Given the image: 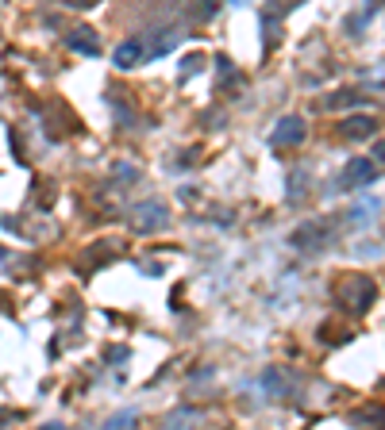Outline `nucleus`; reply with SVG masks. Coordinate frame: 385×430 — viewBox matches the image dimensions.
Here are the masks:
<instances>
[{
  "instance_id": "nucleus-1",
  "label": "nucleus",
  "mask_w": 385,
  "mask_h": 430,
  "mask_svg": "<svg viewBox=\"0 0 385 430\" xmlns=\"http://www.w3.org/2000/svg\"><path fill=\"white\" fill-rule=\"evenodd\" d=\"M374 300H378V289H374V281L362 273H347V276H339V284H335V303H343V308L354 311V315L370 311Z\"/></svg>"
},
{
  "instance_id": "nucleus-2",
  "label": "nucleus",
  "mask_w": 385,
  "mask_h": 430,
  "mask_svg": "<svg viewBox=\"0 0 385 430\" xmlns=\"http://www.w3.org/2000/svg\"><path fill=\"white\" fill-rule=\"evenodd\" d=\"M131 227L139 235H154V231H166L170 227V208L162 200H143V204L131 208Z\"/></svg>"
},
{
  "instance_id": "nucleus-3",
  "label": "nucleus",
  "mask_w": 385,
  "mask_h": 430,
  "mask_svg": "<svg viewBox=\"0 0 385 430\" xmlns=\"http://www.w3.org/2000/svg\"><path fill=\"white\" fill-rule=\"evenodd\" d=\"M374 181H378V161H370V158H351V161L343 166L339 181H335V188H339V193H351V188L374 185Z\"/></svg>"
},
{
  "instance_id": "nucleus-4",
  "label": "nucleus",
  "mask_w": 385,
  "mask_h": 430,
  "mask_svg": "<svg viewBox=\"0 0 385 430\" xmlns=\"http://www.w3.org/2000/svg\"><path fill=\"white\" fill-rule=\"evenodd\" d=\"M305 135H308V127L300 116H281L274 123V131H270V142H274V146H300Z\"/></svg>"
},
{
  "instance_id": "nucleus-5",
  "label": "nucleus",
  "mask_w": 385,
  "mask_h": 430,
  "mask_svg": "<svg viewBox=\"0 0 385 430\" xmlns=\"http://www.w3.org/2000/svg\"><path fill=\"white\" fill-rule=\"evenodd\" d=\"M289 242H293V250H320V246H327V223L324 219L300 223L297 231L289 235Z\"/></svg>"
},
{
  "instance_id": "nucleus-6",
  "label": "nucleus",
  "mask_w": 385,
  "mask_h": 430,
  "mask_svg": "<svg viewBox=\"0 0 385 430\" xmlns=\"http://www.w3.org/2000/svg\"><path fill=\"white\" fill-rule=\"evenodd\" d=\"M262 392L274 396V399H285L289 392H293V380H289V372L281 365H270L266 372H262Z\"/></svg>"
},
{
  "instance_id": "nucleus-7",
  "label": "nucleus",
  "mask_w": 385,
  "mask_h": 430,
  "mask_svg": "<svg viewBox=\"0 0 385 430\" xmlns=\"http://www.w3.org/2000/svg\"><path fill=\"white\" fill-rule=\"evenodd\" d=\"M300 0H266L262 4V27L270 31V39H266V46L274 43V31H278V23H281V16L289 12V8H297Z\"/></svg>"
},
{
  "instance_id": "nucleus-8",
  "label": "nucleus",
  "mask_w": 385,
  "mask_h": 430,
  "mask_svg": "<svg viewBox=\"0 0 385 430\" xmlns=\"http://www.w3.org/2000/svg\"><path fill=\"white\" fill-rule=\"evenodd\" d=\"M65 43H70L78 54H85V58H97V54H100V39H97L93 27H73V31L65 35Z\"/></svg>"
},
{
  "instance_id": "nucleus-9",
  "label": "nucleus",
  "mask_w": 385,
  "mask_h": 430,
  "mask_svg": "<svg viewBox=\"0 0 385 430\" xmlns=\"http://www.w3.org/2000/svg\"><path fill=\"white\" fill-rule=\"evenodd\" d=\"M177 43H181V31L158 27V31H154V39H150V46H147V43H143V46H147V54H150V58H166V54H170Z\"/></svg>"
},
{
  "instance_id": "nucleus-10",
  "label": "nucleus",
  "mask_w": 385,
  "mask_h": 430,
  "mask_svg": "<svg viewBox=\"0 0 385 430\" xmlns=\"http://www.w3.org/2000/svg\"><path fill=\"white\" fill-rule=\"evenodd\" d=\"M374 131H378V119H374V116H351V119L339 123L343 139H370Z\"/></svg>"
},
{
  "instance_id": "nucleus-11",
  "label": "nucleus",
  "mask_w": 385,
  "mask_h": 430,
  "mask_svg": "<svg viewBox=\"0 0 385 430\" xmlns=\"http://www.w3.org/2000/svg\"><path fill=\"white\" fill-rule=\"evenodd\" d=\"M120 254H124V246H120L116 238H108L105 246H93V250L81 254V265H85V269H93V265H100V262H116Z\"/></svg>"
},
{
  "instance_id": "nucleus-12",
  "label": "nucleus",
  "mask_w": 385,
  "mask_h": 430,
  "mask_svg": "<svg viewBox=\"0 0 385 430\" xmlns=\"http://www.w3.org/2000/svg\"><path fill=\"white\" fill-rule=\"evenodd\" d=\"M105 100H108V108L116 112L120 127H131V123H135V112H131V104H127V97H124V92H120V85H108Z\"/></svg>"
},
{
  "instance_id": "nucleus-13",
  "label": "nucleus",
  "mask_w": 385,
  "mask_h": 430,
  "mask_svg": "<svg viewBox=\"0 0 385 430\" xmlns=\"http://www.w3.org/2000/svg\"><path fill=\"white\" fill-rule=\"evenodd\" d=\"M143 58H147L143 39H127V43H120V46H116V58H112V62H116L120 70H131V65L143 62Z\"/></svg>"
},
{
  "instance_id": "nucleus-14",
  "label": "nucleus",
  "mask_w": 385,
  "mask_h": 430,
  "mask_svg": "<svg viewBox=\"0 0 385 430\" xmlns=\"http://www.w3.org/2000/svg\"><path fill=\"white\" fill-rule=\"evenodd\" d=\"M362 104H366V92H354V89H343V92H332V97H324V108H327V112L362 108Z\"/></svg>"
},
{
  "instance_id": "nucleus-15",
  "label": "nucleus",
  "mask_w": 385,
  "mask_h": 430,
  "mask_svg": "<svg viewBox=\"0 0 385 430\" xmlns=\"http://www.w3.org/2000/svg\"><path fill=\"white\" fill-rule=\"evenodd\" d=\"M378 200H359V204L351 208V212H347V223L351 227H366V223H374V219H378Z\"/></svg>"
},
{
  "instance_id": "nucleus-16",
  "label": "nucleus",
  "mask_w": 385,
  "mask_h": 430,
  "mask_svg": "<svg viewBox=\"0 0 385 430\" xmlns=\"http://www.w3.org/2000/svg\"><path fill=\"white\" fill-rule=\"evenodd\" d=\"M305 193H308V169L300 166L289 173V200H305Z\"/></svg>"
},
{
  "instance_id": "nucleus-17",
  "label": "nucleus",
  "mask_w": 385,
  "mask_h": 430,
  "mask_svg": "<svg viewBox=\"0 0 385 430\" xmlns=\"http://www.w3.org/2000/svg\"><path fill=\"white\" fill-rule=\"evenodd\" d=\"M351 423L362 426V423H385V407H359L351 411Z\"/></svg>"
},
{
  "instance_id": "nucleus-18",
  "label": "nucleus",
  "mask_w": 385,
  "mask_h": 430,
  "mask_svg": "<svg viewBox=\"0 0 385 430\" xmlns=\"http://www.w3.org/2000/svg\"><path fill=\"white\" fill-rule=\"evenodd\" d=\"M196 70H204V54H185V62H181V73H177V77H181V81H189Z\"/></svg>"
},
{
  "instance_id": "nucleus-19",
  "label": "nucleus",
  "mask_w": 385,
  "mask_h": 430,
  "mask_svg": "<svg viewBox=\"0 0 385 430\" xmlns=\"http://www.w3.org/2000/svg\"><path fill=\"white\" fill-rule=\"evenodd\" d=\"M181 423H201V411H170L166 426H181Z\"/></svg>"
},
{
  "instance_id": "nucleus-20",
  "label": "nucleus",
  "mask_w": 385,
  "mask_h": 430,
  "mask_svg": "<svg viewBox=\"0 0 385 430\" xmlns=\"http://www.w3.org/2000/svg\"><path fill=\"white\" fill-rule=\"evenodd\" d=\"M216 73H220V89L228 85V77H236V70H231L228 58H216Z\"/></svg>"
},
{
  "instance_id": "nucleus-21",
  "label": "nucleus",
  "mask_w": 385,
  "mask_h": 430,
  "mask_svg": "<svg viewBox=\"0 0 385 430\" xmlns=\"http://www.w3.org/2000/svg\"><path fill=\"white\" fill-rule=\"evenodd\" d=\"M112 173L120 177V185H131V181L139 177V169H135V166H116V169H112Z\"/></svg>"
},
{
  "instance_id": "nucleus-22",
  "label": "nucleus",
  "mask_w": 385,
  "mask_h": 430,
  "mask_svg": "<svg viewBox=\"0 0 385 430\" xmlns=\"http://www.w3.org/2000/svg\"><path fill=\"white\" fill-rule=\"evenodd\" d=\"M105 358H108V361H127V358H131V350H127V346H108V350H105Z\"/></svg>"
},
{
  "instance_id": "nucleus-23",
  "label": "nucleus",
  "mask_w": 385,
  "mask_h": 430,
  "mask_svg": "<svg viewBox=\"0 0 385 430\" xmlns=\"http://www.w3.org/2000/svg\"><path fill=\"white\" fill-rule=\"evenodd\" d=\"M127 423H135V411H120V415L108 419V426H127Z\"/></svg>"
},
{
  "instance_id": "nucleus-24",
  "label": "nucleus",
  "mask_w": 385,
  "mask_h": 430,
  "mask_svg": "<svg viewBox=\"0 0 385 430\" xmlns=\"http://www.w3.org/2000/svg\"><path fill=\"white\" fill-rule=\"evenodd\" d=\"M62 4H70V8H93V4H100V0H62Z\"/></svg>"
},
{
  "instance_id": "nucleus-25",
  "label": "nucleus",
  "mask_w": 385,
  "mask_h": 430,
  "mask_svg": "<svg viewBox=\"0 0 385 430\" xmlns=\"http://www.w3.org/2000/svg\"><path fill=\"white\" fill-rule=\"evenodd\" d=\"M374 154H378V161H385V142H378V146H374Z\"/></svg>"
}]
</instances>
